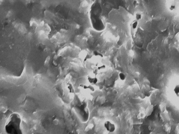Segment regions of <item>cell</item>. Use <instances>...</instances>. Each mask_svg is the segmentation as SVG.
Segmentation results:
<instances>
[{
	"mask_svg": "<svg viewBox=\"0 0 179 134\" xmlns=\"http://www.w3.org/2000/svg\"><path fill=\"white\" fill-rule=\"evenodd\" d=\"M22 119L18 113H12L9 115L4 125V130L8 134H22L21 128Z\"/></svg>",
	"mask_w": 179,
	"mask_h": 134,
	"instance_id": "2",
	"label": "cell"
},
{
	"mask_svg": "<svg viewBox=\"0 0 179 134\" xmlns=\"http://www.w3.org/2000/svg\"><path fill=\"white\" fill-rule=\"evenodd\" d=\"M152 106H149L147 107V110H146V113H149V115L151 114V113L152 112Z\"/></svg>",
	"mask_w": 179,
	"mask_h": 134,
	"instance_id": "14",
	"label": "cell"
},
{
	"mask_svg": "<svg viewBox=\"0 0 179 134\" xmlns=\"http://www.w3.org/2000/svg\"><path fill=\"white\" fill-rule=\"evenodd\" d=\"M138 22L136 20H133L132 22V23H131V25H130L132 29L133 30H136L137 28V27H138Z\"/></svg>",
	"mask_w": 179,
	"mask_h": 134,
	"instance_id": "10",
	"label": "cell"
},
{
	"mask_svg": "<svg viewBox=\"0 0 179 134\" xmlns=\"http://www.w3.org/2000/svg\"><path fill=\"white\" fill-rule=\"evenodd\" d=\"M88 56V52L86 50H82L79 54V57L82 60H86Z\"/></svg>",
	"mask_w": 179,
	"mask_h": 134,
	"instance_id": "7",
	"label": "cell"
},
{
	"mask_svg": "<svg viewBox=\"0 0 179 134\" xmlns=\"http://www.w3.org/2000/svg\"><path fill=\"white\" fill-rule=\"evenodd\" d=\"M95 68H97L99 72H105L107 69V67L105 64L101 62H98L95 66Z\"/></svg>",
	"mask_w": 179,
	"mask_h": 134,
	"instance_id": "6",
	"label": "cell"
},
{
	"mask_svg": "<svg viewBox=\"0 0 179 134\" xmlns=\"http://www.w3.org/2000/svg\"><path fill=\"white\" fill-rule=\"evenodd\" d=\"M80 87L86 93H91L95 92V88L93 85L89 84H82L80 85Z\"/></svg>",
	"mask_w": 179,
	"mask_h": 134,
	"instance_id": "5",
	"label": "cell"
},
{
	"mask_svg": "<svg viewBox=\"0 0 179 134\" xmlns=\"http://www.w3.org/2000/svg\"><path fill=\"white\" fill-rule=\"evenodd\" d=\"M87 81L89 84L95 86L98 83L99 79H98L97 75L91 72L87 76Z\"/></svg>",
	"mask_w": 179,
	"mask_h": 134,
	"instance_id": "4",
	"label": "cell"
},
{
	"mask_svg": "<svg viewBox=\"0 0 179 134\" xmlns=\"http://www.w3.org/2000/svg\"><path fill=\"white\" fill-rule=\"evenodd\" d=\"M66 88H67V90L68 91V92H69L70 94H74L75 92V90H74V87L73 86V85L70 83H68L66 84Z\"/></svg>",
	"mask_w": 179,
	"mask_h": 134,
	"instance_id": "8",
	"label": "cell"
},
{
	"mask_svg": "<svg viewBox=\"0 0 179 134\" xmlns=\"http://www.w3.org/2000/svg\"><path fill=\"white\" fill-rule=\"evenodd\" d=\"M93 124H89L86 127V131H89L91 130L93 128Z\"/></svg>",
	"mask_w": 179,
	"mask_h": 134,
	"instance_id": "15",
	"label": "cell"
},
{
	"mask_svg": "<svg viewBox=\"0 0 179 134\" xmlns=\"http://www.w3.org/2000/svg\"><path fill=\"white\" fill-rule=\"evenodd\" d=\"M118 77H119V79L121 81H122V82H125V81H126V78H127L126 75L123 72L119 73Z\"/></svg>",
	"mask_w": 179,
	"mask_h": 134,
	"instance_id": "11",
	"label": "cell"
},
{
	"mask_svg": "<svg viewBox=\"0 0 179 134\" xmlns=\"http://www.w3.org/2000/svg\"><path fill=\"white\" fill-rule=\"evenodd\" d=\"M92 73H94V74H95V75H98V74L100 72H98V71L97 69V68H94L93 69V72H92Z\"/></svg>",
	"mask_w": 179,
	"mask_h": 134,
	"instance_id": "16",
	"label": "cell"
},
{
	"mask_svg": "<svg viewBox=\"0 0 179 134\" xmlns=\"http://www.w3.org/2000/svg\"><path fill=\"white\" fill-rule=\"evenodd\" d=\"M142 15L140 13H137L136 14V15H135V20H137V21H138V22H139V21H140L142 19Z\"/></svg>",
	"mask_w": 179,
	"mask_h": 134,
	"instance_id": "13",
	"label": "cell"
},
{
	"mask_svg": "<svg viewBox=\"0 0 179 134\" xmlns=\"http://www.w3.org/2000/svg\"><path fill=\"white\" fill-rule=\"evenodd\" d=\"M93 54V57L97 58V59H102L104 57V55L102 54L100 52H99L98 51H96V50L94 51Z\"/></svg>",
	"mask_w": 179,
	"mask_h": 134,
	"instance_id": "9",
	"label": "cell"
},
{
	"mask_svg": "<svg viewBox=\"0 0 179 134\" xmlns=\"http://www.w3.org/2000/svg\"><path fill=\"white\" fill-rule=\"evenodd\" d=\"M173 92H174V93L175 94L176 96H177V97H179V85H177L175 87V88L173 89Z\"/></svg>",
	"mask_w": 179,
	"mask_h": 134,
	"instance_id": "12",
	"label": "cell"
},
{
	"mask_svg": "<svg viewBox=\"0 0 179 134\" xmlns=\"http://www.w3.org/2000/svg\"><path fill=\"white\" fill-rule=\"evenodd\" d=\"M105 130L110 133H113L117 130V126L113 122L110 120H106L104 123Z\"/></svg>",
	"mask_w": 179,
	"mask_h": 134,
	"instance_id": "3",
	"label": "cell"
},
{
	"mask_svg": "<svg viewBox=\"0 0 179 134\" xmlns=\"http://www.w3.org/2000/svg\"><path fill=\"white\" fill-rule=\"evenodd\" d=\"M176 7L175 5H171V6H170V7H169V9H170V11H174Z\"/></svg>",
	"mask_w": 179,
	"mask_h": 134,
	"instance_id": "17",
	"label": "cell"
},
{
	"mask_svg": "<svg viewBox=\"0 0 179 134\" xmlns=\"http://www.w3.org/2000/svg\"><path fill=\"white\" fill-rule=\"evenodd\" d=\"M102 12V9L101 3L98 0H96L92 4L90 12V17L91 26L95 31H102L105 30V23H104L103 20L101 18Z\"/></svg>",
	"mask_w": 179,
	"mask_h": 134,
	"instance_id": "1",
	"label": "cell"
}]
</instances>
